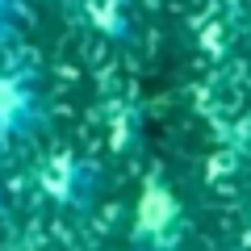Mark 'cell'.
<instances>
[{"label": "cell", "mask_w": 251, "mask_h": 251, "mask_svg": "<svg viewBox=\"0 0 251 251\" xmlns=\"http://www.w3.org/2000/svg\"><path fill=\"white\" fill-rule=\"evenodd\" d=\"M180 239H184V205L163 176H151L134 205L130 251H180Z\"/></svg>", "instance_id": "obj_3"}, {"label": "cell", "mask_w": 251, "mask_h": 251, "mask_svg": "<svg viewBox=\"0 0 251 251\" xmlns=\"http://www.w3.org/2000/svg\"><path fill=\"white\" fill-rule=\"evenodd\" d=\"M34 188L42 201H50L63 214H88L100 197V168L88 155L72 151V147H59L46 159H38Z\"/></svg>", "instance_id": "obj_2"}, {"label": "cell", "mask_w": 251, "mask_h": 251, "mask_svg": "<svg viewBox=\"0 0 251 251\" xmlns=\"http://www.w3.org/2000/svg\"><path fill=\"white\" fill-rule=\"evenodd\" d=\"M21 29V0H0V46L13 42Z\"/></svg>", "instance_id": "obj_5"}, {"label": "cell", "mask_w": 251, "mask_h": 251, "mask_svg": "<svg viewBox=\"0 0 251 251\" xmlns=\"http://www.w3.org/2000/svg\"><path fill=\"white\" fill-rule=\"evenodd\" d=\"M50 100L25 59H0V155H21L46 134Z\"/></svg>", "instance_id": "obj_1"}, {"label": "cell", "mask_w": 251, "mask_h": 251, "mask_svg": "<svg viewBox=\"0 0 251 251\" xmlns=\"http://www.w3.org/2000/svg\"><path fill=\"white\" fill-rule=\"evenodd\" d=\"M0 214H4V184H0Z\"/></svg>", "instance_id": "obj_6"}, {"label": "cell", "mask_w": 251, "mask_h": 251, "mask_svg": "<svg viewBox=\"0 0 251 251\" xmlns=\"http://www.w3.org/2000/svg\"><path fill=\"white\" fill-rule=\"evenodd\" d=\"M80 21L100 38V42L117 46V50H134L143 42V25L130 0H75Z\"/></svg>", "instance_id": "obj_4"}]
</instances>
